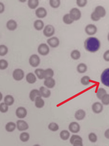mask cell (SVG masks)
Returning <instances> with one entry per match:
<instances>
[{"mask_svg": "<svg viewBox=\"0 0 109 146\" xmlns=\"http://www.w3.org/2000/svg\"><path fill=\"white\" fill-rule=\"evenodd\" d=\"M26 82L30 84H33L37 81V77L34 73L29 72L26 76Z\"/></svg>", "mask_w": 109, "mask_h": 146, "instance_id": "44dd1931", "label": "cell"}, {"mask_svg": "<svg viewBox=\"0 0 109 146\" xmlns=\"http://www.w3.org/2000/svg\"><path fill=\"white\" fill-rule=\"evenodd\" d=\"M63 21L66 25H71L74 22L70 17L69 13L65 14L63 17Z\"/></svg>", "mask_w": 109, "mask_h": 146, "instance_id": "836d02e7", "label": "cell"}, {"mask_svg": "<svg viewBox=\"0 0 109 146\" xmlns=\"http://www.w3.org/2000/svg\"><path fill=\"white\" fill-rule=\"evenodd\" d=\"M44 70L41 68H37L35 70L34 74L38 79L42 80L44 79Z\"/></svg>", "mask_w": 109, "mask_h": 146, "instance_id": "83f0119b", "label": "cell"}, {"mask_svg": "<svg viewBox=\"0 0 109 146\" xmlns=\"http://www.w3.org/2000/svg\"><path fill=\"white\" fill-rule=\"evenodd\" d=\"M9 63L6 60L0 59V70H6L8 67Z\"/></svg>", "mask_w": 109, "mask_h": 146, "instance_id": "f35d334b", "label": "cell"}, {"mask_svg": "<svg viewBox=\"0 0 109 146\" xmlns=\"http://www.w3.org/2000/svg\"><path fill=\"white\" fill-rule=\"evenodd\" d=\"M87 66L84 63H80L77 66V71L80 74L85 73L87 70Z\"/></svg>", "mask_w": 109, "mask_h": 146, "instance_id": "4316f807", "label": "cell"}, {"mask_svg": "<svg viewBox=\"0 0 109 146\" xmlns=\"http://www.w3.org/2000/svg\"><path fill=\"white\" fill-rule=\"evenodd\" d=\"M48 128L51 131L55 132V131L58 130L59 127L58 125V124L54 123V122H52L48 125Z\"/></svg>", "mask_w": 109, "mask_h": 146, "instance_id": "e575fe53", "label": "cell"}, {"mask_svg": "<svg viewBox=\"0 0 109 146\" xmlns=\"http://www.w3.org/2000/svg\"><path fill=\"white\" fill-rule=\"evenodd\" d=\"M54 75V72L53 70L51 68H47L44 70V79L53 78Z\"/></svg>", "mask_w": 109, "mask_h": 146, "instance_id": "4dcf8cb0", "label": "cell"}, {"mask_svg": "<svg viewBox=\"0 0 109 146\" xmlns=\"http://www.w3.org/2000/svg\"><path fill=\"white\" fill-rule=\"evenodd\" d=\"M90 18H91V19L94 22H98L100 19V18L98 17L94 12H93L91 13V15H90Z\"/></svg>", "mask_w": 109, "mask_h": 146, "instance_id": "f6af8a7d", "label": "cell"}, {"mask_svg": "<svg viewBox=\"0 0 109 146\" xmlns=\"http://www.w3.org/2000/svg\"><path fill=\"white\" fill-rule=\"evenodd\" d=\"M101 101V103L104 106H109V94H106L105 95L101 100H100Z\"/></svg>", "mask_w": 109, "mask_h": 146, "instance_id": "b9f144b4", "label": "cell"}, {"mask_svg": "<svg viewBox=\"0 0 109 146\" xmlns=\"http://www.w3.org/2000/svg\"><path fill=\"white\" fill-rule=\"evenodd\" d=\"M70 134L68 131L63 130L60 133V137L63 141H66L70 138Z\"/></svg>", "mask_w": 109, "mask_h": 146, "instance_id": "f1b7e54d", "label": "cell"}, {"mask_svg": "<svg viewBox=\"0 0 109 146\" xmlns=\"http://www.w3.org/2000/svg\"><path fill=\"white\" fill-rule=\"evenodd\" d=\"M107 94L106 90L103 88H99L96 91V96L99 100H101L102 97Z\"/></svg>", "mask_w": 109, "mask_h": 146, "instance_id": "1f68e13d", "label": "cell"}, {"mask_svg": "<svg viewBox=\"0 0 109 146\" xmlns=\"http://www.w3.org/2000/svg\"><path fill=\"white\" fill-rule=\"evenodd\" d=\"M38 54L41 56H47L49 53V46L46 43H42L38 46L37 48Z\"/></svg>", "mask_w": 109, "mask_h": 146, "instance_id": "5b68a950", "label": "cell"}, {"mask_svg": "<svg viewBox=\"0 0 109 146\" xmlns=\"http://www.w3.org/2000/svg\"><path fill=\"white\" fill-rule=\"evenodd\" d=\"M5 5L2 2H0V14L3 13L5 11Z\"/></svg>", "mask_w": 109, "mask_h": 146, "instance_id": "c3c4849f", "label": "cell"}, {"mask_svg": "<svg viewBox=\"0 0 109 146\" xmlns=\"http://www.w3.org/2000/svg\"><path fill=\"white\" fill-rule=\"evenodd\" d=\"M16 128L19 131H25L29 129V125L26 121L19 119L16 122Z\"/></svg>", "mask_w": 109, "mask_h": 146, "instance_id": "ba28073f", "label": "cell"}, {"mask_svg": "<svg viewBox=\"0 0 109 146\" xmlns=\"http://www.w3.org/2000/svg\"><path fill=\"white\" fill-rule=\"evenodd\" d=\"M20 2H25L26 1H20Z\"/></svg>", "mask_w": 109, "mask_h": 146, "instance_id": "db71d44e", "label": "cell"}, {"mask_svg": "<svg viewBox=\"0 0 109 146\" xmlns=\"http://www.w3.org/2000/svg\"><path fill=\"white\" fill-rule=\"evenodd\" d=\"M88 139L91 142L95 143L98 140V137L95 133L94 132H91L89 134Z\"/></svg>", "mask_w": 109, "mask_h": 146, "instance_id": "ab89813d", "label": "cell"}, {"mask_svg": "<svg viewBox=\"0 0 109 146\" xmlns=\"http://www.w3.org/2000/svg\"><path fill=\"white\" fill-rule=\"evenodd\" d=\"M39 92L41 97L44 98H48L51 95V91L47 88L44 86H41L39 88Z\"/></svg>", "mask_w": 109, "mask_h": 146, "instance_id": "e0dca14e", "label": "cell"}, {"mask_svg": "<svg viewBox=\"0 0 109 146\" xmlns=\"http://www.w3.org/2000/svg\"><path fill=\"white\" fill-rule=\"evenodd\" d=\"M40 146V145H39V144H35V145H33V146Z\"/></svg>", "mask_w": 109, "mask_h": 146, "instance_id": "f5cc1de1", "label": "cell"}, {"mask_svg": "<svg viewBox=\"0 0 109 146\" xmlns=\"http://www.w3.org/2000/svg\"><path fill=\"white\" fill-rule=\"evenodd\" d=\"M15 115L19 119H24L27 115V111L24 107H19L15 111Z\"/></svg>", "mask_w": 109, "mask_h": 146, "instance_id": "9c48e42d", "label": "cell"}, {"mask_svg": "<svg viewBox=\"0 0 109 146\" xmlns=\"http://www.w3.org/2000/svg\"><path fill=\"white\" fill-rule=\"evenodd\" d=\"M104 109L103 104L98 102H94L92 106V110L94 113L98 114L102 112Z\"/></svg>", "mask_w": 109, "mask_h": 146, "instance_id": "7c38bea8", "label": "cell"}, {"mask_svg": "<svg viewBox=\"0 0 109 146\" xmlns=\"http://www.w3.org/2000/svg\"><path fill=\"white\" fill-rule=\"evenodd\" d=\"M29 63L31 66L36 68L40 65L41 59L37 54H32L29 58Z\"/></svg>", "mask_w": 109, "mask_h": 146, "instance_id": "3957f363", "label": "cell"}, {"mask_svg": "<svg viewBox=\"0 0 109 146\" xmlns=\"http://www.w3.org/2000/svg\"><path fill=\"white\" fill-rule=\"evenodd\" d=\"M101 83L106 87L109 88V68L105 69L100 75Z\"/></svg>", "mask_w": 109, "mask_h": 146, "instance_id": "7a4b0ae2", "label": "cell"}, {"mask_svg": "<svg viewBox=\"0 0 109 146\" xmlns=\"http://www.w3.org/2000/svg\"><path fill=\"white\" fill-rule=\"evenodd\" d=\"M70 57L74 60H78L81 57V53L79 50L75 49L72 51L70 53Z\"/></svg>", "mask_w": 109, "mask_h": 146, "instance_id": "f546056e", "label": "cell"}, {"mask_svg": "<svg viewBox=\"0 0 109 146\" xmlns=\"http://www.w3.org/2000/svg\"><path fill=\"white\" fill-rule=\"evenodd\" d=\"M4 102L8 106H12L14 102V99L12 96L7 95L4 98Z\"/></svg>", "mask_w": 109, "mask_h": 146, "instance_id": "603a6c76", "label": "cell"}, {"mask_svg": "<svg viewBox=\"0 0 109 146\" xmlns=\"http://www.w3.org/2000/svg\"><path fill=\"white\" fill-rule=\"evenodd\" d=\"M69 14L71 18L74 21H77L81 17V12L79 9L76 7L71 9Z\"/></svg>", "mask_w": 109, "mask_h": 146, "instance_id": "8992f818", "label": "cell"}, {"mask_svg": "<svg viewBox=\"0 0 109 146\" xmlns=\"http://www.w3.org/2000/svg\"><path fill=\"white\" fill-rule=\"evenodd\" d=\"M104 135L106 139H109V129H107L105 131Z\"/></svg>", "mask_w": 109, "mask_h": 146, "instance_id": "681fc988", "label": "cell"}, {"mask_svg": "<svg viewBox=\"0 0 109 146\" xmlns=\"http://www.w3.org/2000/svg\"><path fill=\"white\" fill-rule=\"evenodd\" d=\"M33 27L37 31L43 30L44 28V23L41 19H37L33 23Z\"/></svg>", "mask_w": 109, "mask_h": 146, "instance_id": "7402d4cb", "label": "cell"}, {"mask_svg": "<svg viewBox=\"0 0 109 146\" xmlns=\"http://www.w3.org/2000/svg\"><path fill=\"white\" fill-rule=\"evenodd\" d=\"M41 97L40 92L38 90L34 89L31 90L29 94V98L31 101L35 102L37 97Z\"/></svg>", "mask_w": 109, "mask_h": 146, "instance_id": "ffe728a7", "label": "cell"}, {"mask_svg": "<svg viewBox=\"0 0 109 146\" xmlns=\"http://www.w3.org/2000/svg\"><path fill=\"white\" fill-rule=\"evenodd\" d=\"M49 5L52 8L56 9L60 5V0H49Z\"/></svg>", "mask_w": 109, "mask_h": 146, "instance_id": "d590c367", "label": "cell"}, {"mask_svg": "<svg viewBox=\"0 0 109 146\" xmlns=\"http://www.w3.org/2000/svg\"><path fill=\"white\" fill-rule=\"evenodd\" d=\"M35 14L37 17L39 19H43L46 17L47 15V10L43 7H39L36 9Z\"/></svg>", "mask_w": 109, "mask_h": 146, "instance_id": "4fadbf2b", "label": "cell"}, {"mask_svg": "<svg viewBox=\"0 0 109 146\" xmlns=\"http://www.w3.org/2000/svg\"><path fill=\"white\" fill-rule=\"evenodd\" d=\"M19 138L20 141L23 142H26L30 140V134L27 132H22L20 135Z\"/></svg>", "mask_w": 109, "mask_h": 146, "instance_id": "d6a6232c", "label": "cell"}, {"mask_svg": "<svg viewBox=\"0 0 109 146\" xmlns=\"http://www.w3.org/2000/svg\"><path fill=\"white\" fill-rule=\"evenodd\" d=\"M93 12L100 19L104 17L106 15V9L102 6H98L96 7Z\"/></svg>", "mask_w": 109, "mask_h": 146, "instance_id": "5bb4252c", "label": "cell"}, {"mask_svg": "<svg viewBox=\"0 0 109 146\" xmlns=\"http://www.w3.org/2000/svg\"><path fill=\"white\" fill-rule=\"evenodd\" d=\"M78 140L83 141L82 138L80 136L78 135H72V136L70 138V143L72 145L75 141Z\"/></svg>", "mask_w": 109, "mask_h": 146, "instance_id": "7bdbcfd3", "label": "cell"}, {"mask_svg": "<svg viewBox=\"0 0 109 146\" xmlns=\"http://www.w3.org/2000/svg\"><path fill=\"white\" fill-rule=\"evenodd\" d=\"M34 102L35 106L39 109L42 108L45 105V102L41 97H37Z\"/></svg>", "mask_w": 109, "mask_h": 146, "instance_id": "d4e9b609", "label": "cell"}, {"mask_svg": "<svg viewBox=\"0 0 109 146\" xmlns=\"http://www.w3.org/2000/svg\"><path fill=\"white\" fill-rule=\"evenodd\" d=\"M76 3L78 7L83 8L87 5V0H77Z\"/></svg>", "mask_w": 109, "mask_h": 146, "instance_id": "ee69618b", "label": "cell"}, {"mask_svg": "<svg viewBox=\"0 0 109 146\" xmlns=\"http://www.w3.org/2000/svg\"><path fill=\"white\" fill-rule=\"evenodd\" d=\"M9 110V106L4 102L0 104V112L2 113H6Z\"/></svg>", "mask_w": 109, "mask_h": 146, "instance_id": "60d3db41", "label": "cell"}, {"mask_svg": "<svg viewBox=\"0 0 109 146\" xmlns=\"http://www.w3.org/2000/svg\"><path fill=\"white\" fill-rule=\"evenodd\" d=\"M107 40H108V41L109 42V33H108V35H107Z\"/></svg>", "mask_w": 109, "mask_h": 146, "instance_id": "816d5d0a", "label": "cell"}, {"mask_svg": "<svg viewBox=\"0 0 109 146\" xmlns=\"http://www.w3.org/2000/svg\"><path fill=\"white\" fill-rule=\"evenodd\" d=\"M56 84L55 80L53 78H46L44 79L43 84L48 89H52L54 88Z\"/></svg>", "mask_w": 109, "mask_h": 146, "instance_id": "ac0fdd59", "label": "cell"}, {"mask_svg": "<svg viewBox=\"0 0 109 146\" xmlns=\"http://www.w3.org/2000/svg\"><path fill=\"white\" fill-rule=\"evenodd\" d=\"M103 58L106 62H109V50H106L103 54Z\"/></svg>", "mask_w": 109, "mask_h": 146, "instance_id": "bcb514c9", "label": "cell"}, {"mask_svg": "<svg viewBox=\"0 0 109 146\" xmlns=\"http://www.w3.org/2000/svg\"><path fill=\"white\" fill-rule=\"evenodd\" d=\"M73 146H83V141L81 140H76L72 144Z\"/></svg>", "mask_w": 109, "mask_h": 146, "instance_id": "7dc6e473", "label": "cell"}, {"mask_svg": "<svg viewBox=\"0 0 109 146\" xmlns=\"http://www.w3.org/2000/svg\"><path fill=\"white\" fill-rule=\"evenodd\" d=\"M43 33L44 36L50 38L55 33V29L53 25H47L43 28Z\"/></svg>", "mask_w": 109, "mask_h": 146, "instance_id": "277c9868", "label": "cell"}, {"mask_svg": "<svg viewBox=\"0 0 109 146\" xmlns=\"http://www.w3.org/2000/svg\"><path fill=\"white\" fill-rule=\"evenodd\" d=\"M38 0H29L27 1V5L30 9L34 10L36 9L39 5Z\"/></svg>", "mask_w": 109, "mask_h": 146, "instance_id": "484cf974", "label": "cell"}, {"mask_svg": "<svg viewBox=\"0 0 109 146\" xmlns=\"http://www.w3.org/2000/svg\"><path fill=\"white\" fill-rule=\"evenodd\" d=\"M6 27L10 31H14L18 28V23L14 19H9L6 23Z\"/></svg>", "mask_w": 109, "mask_h": 146, "instance_id": "2e32d148", "label": "cell"}, {"mask_svg": "<svg viewBox=\"0 0 109 146\" xmlns=\"http://www.w3.org/2000/svg\"><path fill=\"white\" fill-rule=\"evenodd\" d=\"M12 76L13 78L15 81H20L24 77L25 73L22 69L17 68L13 71Z\"/></svg>", "mask_w": 109, "mask_h": 146, "instance_id": "52a82bcc", "label": "cell"}, {"mask_svg": "<svg viewBox=\"0 0 109 146\" xmlns=\"http://www.w3.org/2000/svg\"><path fill=\"white\" fill-rule=\"evenodd\" d=\"M3 98V96L1 92H0V102L2 100Z\"/></svg>", "mask_w": 109, "mask_h": 146, "instance_id": "f907efd6", "label": "cell"}, {"mask_svg": "<svg viewBox=\"0 0 109 146\" xmlns=\"http://www.w3.org/2000/svg\"><path fill=\"white\" fill-rule=\"evenodd\" d=\"M47 45L53 48L58 46L60 44L59 39L56 36H52L47 40Z\"/></svg>", "mask_w": 109, "mask_h": 146, "instance_id": "8fae6325", "label": "cell"}, {"mask_svg": "<svg viewBox=\"0 0 109 146\" xmlns=\"http://www.w3.org/2000/svg\"><path fill=\"white\" fill-rule=\"evenodd\" d=\"M100 41L95 37L90 36L87 38L84 42L85 50L90 53L96 52L100 48Z\"/></svg>", "mask_w": 109, "mask_h": 146, "instance_id": "6da1fadb", "label": "cell"}, {"mask_svg": "<svg viewBox=\"0 0 109 146\" xmlns=\"http://www.w3.org/2000/svg\"><path fill=\"white\" fill-rule=\"evenodd\" d=\"M68 129L72 133L76 134L79 132L81 127L79 124L77 122H72L69 124Z\"/></svg>", "mask_w": 109, "mask_h": 146, "instance_id": "9a60e30c", "label": "cell"}, {"mask_svg": "<svg viewBox=\"0 0 109 146\" xmlns=\"http://www.w3.org/2000/svg\"><path fill=\"white\" fill-rule=\"evenodd\" d=\"M8 52V48L6 45H0V56H4Z\"/></svg>", "mask_w": 109, "mask_h": 146, "instance_id": "8d00e7d4", "label": "cell"}, {"mask_svg": "<svg viewBox=\"0 0 109 146\" xmlns=\"http://www.w3.org/2000/svg\"><path fill=\"white\" fill-rule=\"evenodd\" d=\"M98 29L95 25L92 24L87 25L85 28V32L88 35L93 36L97 33Z\"/></svg>", "mask_w": 109, "mask_h": 146, "instance_id": "30bf717a", "label": "cell"}, {"mask_svg": "<svg viewBox=\"0 0 109 146\" xmlns=\"http://www.w3.org/2000/svg\"><path fill=\"white\" fill-rule=\"evenodd\" d=\"M81 83L84 86L88 85L90 83V78L89 76H83L81 78Z\"/></svg>", "mask_w": 109, "mask_h": 146, "instance_id": "74e56055", "label": "cell"}, {"mask_svg": "<svg viewBox=\"0 0 109 146\" xmlns=\"http://www.w3.org/2000/svg\"><path fill=\"white\" fill-rule=\"evenodd\" d=\"M86 112L83 109H79L75 113V118L78 121L83 120L86 117Z\"/></svg>", "mask_w": 109, "mask_h": 146, "instance_id": "d6986e66", "label": "cell"}, {"mask_svg": "<svg viewBox=\"0 0 109 146\" xmlns=\"http://www.w3.org/2000/svg\"><path fill=\"white\" fill-rule=\"evenodd\" d=\"M5 129L8 132H12L15 130L16 128V124L14 122H9L5 125Z\"/></svg>", "mask_w": 109, "mask_h": 146, "instance_id": "cb8c5ba5", "label": "cell"}]
</instances>
